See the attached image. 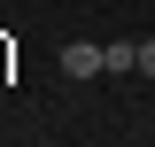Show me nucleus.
Instances as JSON below:
<instances>
[{
	"mask_svg": "<svg viewBox=\"0 0 155 147\" xmlns=\"http://www.w3.org/2000/svg\"><path fill=\"white\" fill-rule=\"evenodd\" d=\"M93 70H101V47L70 39V47H62V77H93Z\"/></svg>",
	"mask_w": 155,
	"mask_h": 147,
	"instance_id": "obj_1",
	"label": "nucleus"
},
{
	"mask_svg": "<svg viewBox=\"0 0 155 147\" xmlns=\"http://www.w3.org/2000/svg\"><path fill=\"white\" fill-rule=\"evenodd\" d=\"M101 70H140V39H116V47H101Z\"/></svg>",
	"mask_w": 155,
	"mask_h": 147,
	"instance_id": "obj_2",
	"label": "nucleus"
},
{
	"mask_svg": "<svg viewBox=\"0 0 155 147\" xmlns=\"http://www.w3.org/2000/svg\"><path fill=\"white\" fill-rule=\"evenodd\" d=\"M140 77H155V39H140Z\"/></svg>",
	"mask_w": 155,
	"mask_h": 147,
	"instance_id": "obj_3",
	"label": "nucleus"
}]
</instances>
